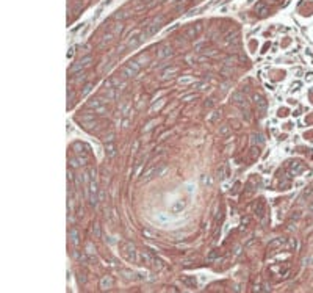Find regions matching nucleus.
<instances>
[{"label": "nucleus", "mask_w": 313, "mask_h": 293, "mask_svg": "<svg viewBox=\"0 0 313 293\" xmlns=\"http://www.w3.org/2000/svg\"><path fill=\"white\" fill-rule=\"evenodd\" d=\"M121 251H122L124 257L127 262H131V263H136L138 262V251H136V248L131 245V243L125 241V243H121Z\"/></svg>", "instance_id": "nucleus-1"}, {"label": "nucleus", "mask_w": 313, "mask_h": 293, "mask_svg": "<svg viewBox=\"0 0 313 293\" xmlns=\"http://www.w3.org/2000/svg\"><path fill=\"white\" fill-rule=\"evenodd\" d=\"M88 107L91 110H94L97 114H105L107 113V105H105V101H103L102 97L91 99V101L88 102Z\"/></svg>", "instance_id": "nucleus-2"}, {"label": "nucleus", "mask_w": 313, "mask_h": 293, "mask_svg": "<svg viewBox=\"0 0 313 293\" xmlns=\"http://www.w3.org/2000/svg\"><path fill=\"white\" fill-rule=\"evenodd\" d=\"M97 193H99V188H97V184H96V179H91L89 182V206L91 207H97L99 204V198H97Z\"/></svg>", "instance_id": "nucleus-3"}, {"label": "nucleus", "mask_w": 313, "mask_h": 293, "mask_svg": "<svg viewBox=\"0 0 313 293\" xmlns=\"http://www.w3.org/2000/svg\"><path fill=\"white\" fill-rule=\"evenodd\" d=\"M161 20H163V17H161V16H158L157 19H153V20L150 22V24L146 27L144 33H146V36H147V38H149V36H153V35H155V33H157L158 30H160Z\"/></svg>", "instance_id": "nucleus-4"}, {"label": "nucleus", "mask_w": 313, "mask_h": 293, "mask_svg": "<svg viewBox=\"0 0 313 293\" xmlns=\"http://www.w3.org/2000/svg\"><path fill=\"white\" fill-rule=\"evenodd\" d=\"M254 99H255V105H257V110L260 112V114H265L266 110H268V102H266V99L263 97V96H260V94H255Z\"/></svg>", "instance_id": "nucleus-5"}, {"label": "nucleus", "mask_w": 313, "mask_h": 293, "mask_svg": "<svg viewBox=\"0 0 313 293\" xmlns=\"http://www.w3.org/2000/svg\"><path fill=\"white\" fill-rule=\"evenodd\" d=\"M92 61V58L89 57V55H86L85 58H81L78 63L77 64H74L72 68H70V72H77V71H80V69H83V68H86V66H89V63Z\"/></svg>", "instance_id": "nucleus-6"}, {"label": "nucleus", "mask_w": 313, "mask_h": 293, "mask_svg": "<svg viewBox=\"0 0 313 293\" xmlns=\"http://www.w3.org/2000/svg\"><path fill=\"white\" fill-rule=\"evenodd\" d=\"M171 55H172V47L168 46V44H163V46L158 49V52H157V57L160 60L168 58V57H171Z\"/></svg>", "instance_id": "nucleus-7"}, {"label": "nucleus", "mask_w": 313, "mask_h": 293, "mask_svg": "<svg viewBox=\"0 0 313 293\" xmlns=\"http://www.w3.org/2000/svg\"><path fill=\"white\" fill-rule=\"evenodd\" d=\"M99 287H100L102 290H108L113 287V278L111 276H105V278L100 279V282H99Z\"/></svg>", "instance_id": "nucleus-8"}, {"label": "nucleus", "mask_w": 313, "mask_h": 293, "mask_svg": "<svg viewBox=\"0 0 313 293\" xmlns=\"http://www.w3.org/2000/svg\"><path fill=\"white\" fill-rule=\"evenodd\" d=\"M81 122H83L85 127H92L96 125V121H94V114H89V113H85L81 116Z\"/></svg>", "instance_id": "nucleus-9"}, {"label": "nucleus", "mask_w": 313, "mask_h": 293, "mask_svg": "<svg viewBox=\"0 0 313 293\" xmlns=\"http://www.w3.org/2000/svg\"><path fill=\"white\" fill-rule=\"evenodd\" d=\"M230 101H232L233 103H238V105H244L246 102V99H244V96L241 94L240 91H235V93H232V96H230Z\"/></svg>", "instance_id": "nucleus-10"}, {"label": "nucleus", "mask_w": 313, "mask_h": 293, "mask_svg": "<svg viewBox=\"0 0 313 293\" xmlns=\"http://www.w3.org/2000/svg\"><path fill=\"white\" fill-rule=\"evenodd\" d=\"M105 154H107V157H110V158H113L114 155H116V144H114L113 141L105 143Z\"/></svg>", "instance_id": "nucleus-11"}, {"label": "nucleus", "mask_w": 313, "mask_h": 293, "mask_svg": "<svg viewBox=\"0 0 313 293\" xmlns=\"http://www.w3.org/2000/svg\"><path fill=\"white\" fill-rule=\"evenodd\" d=\"M182 282L188 287V289H196L197 287V281L194 276H185V278L182 279Z\"/></svg>", "instance_id": "nucleus-12"}, {"label": "nucleus", "mask_w": 313, "mask_h": 293, "mask_svg": "<svg viewBox=\"0 0 313 293\" xmlns=\"http://www.w3.org/2000/svg\"><path fill=\"white\" fill-rule=\"evenodd\" d=\"M69 240L72 245H78L80 243V234H78V230H77L75 227H72L69 230Z\"/></svg>", "instance_id": "nucleus-13"}, {"label": "nucleus", "mask_w": 313, "mask_h": 293, "mask_svg": "<svg viewBox=\"0 0 313 293\" xmlns=\"http://www.w3.org/2000/svg\"><path fill=\"white\" fill-rule=\"evenodd\" d=\"M185 206H186L185 201L179 199V201H175V202H174V206L171 207V212H172V213H180V212H182V210L185 208Z\"/></svg>", "instance_id": "nucleus-14"}, {"label": "nucleus", "mask_w": 313, "mask_h": 293, "mask_svg": "<svg viewBox=\"0 0 313 293\" xmlns=\"http://www.w3.org/2000/svg\"><path fill=\"white\" fill-rule=\"evenodd\" d=\"M290 169H291V173L296 176V174H299L301 171L304 169V166L299 162H290Z\"/></svg>", "instance_id": "nucleus-15"}, {"label": "nucleus", "mask_w": 313, "mask_h": 293, "mask_svg": "<svg viewBox=\"0 0 313 293\" xmlns=\"http://www.w3.org/2000/svg\"><path fill=\"white\" fill-rule=\"evenodd\" d=\"M200 184L204 185V187H211V185H213V179H211V176H208V174H202V176H200Z\"/></svg>", "instance_id": "nucleus-16"}, {"label": "nucleus", "mask_w": 313, "mask_h": 293, "mask_svg": "<svg viewBox=\"0 0 313 293\" xmlns=\"http://www.w3.org/2000/svg\"><path fill=\"white\" fill-rule=\"evenodd\" d=\"M152 177H155V166H152V168H149L146 171L144 174H142V180L144 182H147V180H150Z\"/></svg>", "instance_id": "nucleus-17"}, {"label": "nucleus", "mask_w": 313, "mask_h": 293, "mask_svg": "<svg viewBox=\"0 0 313 293\" xmlns=\"http://www.w3.org/2000/svg\"><path fill=\"white\" fill-rule=\"evenodd\" d=\"M265 143V140H263V136L260 135V133H254L252 135V138H251V144L252 146H255V144H263Z\"/></svg>", "instance_id": "nucleus-18"}, {"label": "nucleus", "mask_w": 313, "mask_h": 293, "mask_svg": "<svg viewBox=\"0 0 313 293\" xmlns=\"http://www.w3.org/2000/svg\"><path fill=\"white\" fill-rule=\"evenodd\" d=\"M255 13L259 14V16H265V14L268 13V7H266L265 3H259V5L255 7Z\"/></svg>", "instance_id": "nucleus-19"}, {"label": "nucleus", "mask_w": 313, "mask_h": 293, "mask_svg": "<svg viewBox=\"0 0 313 293\" xmlns=\"http://www.w3.org/2000/svg\"><path fill=\"white\" fill-rule=\"evenodd\" d=\"M283 238H274L272 241H269V245H268V248L269 249H274V248H279V246H282L283 245Z\"/></svg>", "instance_id": "nucleus-20"}, {"label": "nucleus", "mask_w": 313, "mask_h": 293, "mask_svg": "<svg viewBox=\"0 0 313 293\" xmlns=\"http://www.w3.org/2000/svg\"><path fill=\"white\" fill-rule=\"evenodd\" d=\"M197 35H199V31H197L194 27H188V28L185 30V36L186 38H196Z\"/></svg>", "instance_id": "nucleus-21"}, {"label": "nucleus", "mask_w": 313, "mask_h": 293, "mask_svg": "<svg viewBox=\"0 0 313 293\" xmlns=\"http://www.w3.org/2000/svg\"><path fill=\"white\" fill-rule=\"evenodd\" d=\"M122 74H124L125 77H135L138 72H136L135 69H131L130 66H125V68H122Z\"/></svg>", "instance_id": "nucleus-22"}, {"label": "nucleus", "mask_w": 313, "mask_h": 293, "mask_svg": "<svg viewBox=\"0 0 313 293\" xmlns=\"http://www.w3.org/2000/svg\"><path fill=\"white\" fill-rule=\"evenodd\" d=\"M69 165L72 168H78V166H81V162H80L78 157H70L69 158Z\"/></svg>", "instance_id": "nucleus-23"}, {"label": "nucleus", "mask_w": 313, "mask_h": 293, "mask_svg": "<svg viewBox=\"0 0 313 293\" xmlns=\"http://www.w3.org/2000/svg\"><path fill=\"white\" fill-rule=\"evenodd\" d=\"M166 169H168L166 165H160V166H155V177H158V176L164 174V173H166Z\"/></svg>", "instance_id": "nucleus-24"}, {"label": "nucleus", "mask_w": 313, "mask_h": 293, "mask_svg": "<svg viewBox=\"0 0 313 293\" xmlns=\"http://www.w3.org/2000/svg\"><path fill=\"white\" fill-rule=\"evenodd\" d=\"M129 66L131 69H135L136 72H139V69H141V63L138 61V60H131V61H129Z\"/></svg>", "instance_id": "nucleus-25"}, {"label": "nucleus", "mask_w": 313, "mask_h": 293, "mask_svg": "<svg viewBox=\"0 0 313 293\" xmlns=\"http://www.w3.org/2000/svg\"><path fill=\"white\" fill-rule=\"evenodd\" d=\"M177 71H179L177 68L166 69V71H163V75H161V77H163V79H168V77H171V74H175V72H177Z\"/></svg>", "instance_id": "nucleus-26"}, {"label": "nucleus", "mask_w": 313, "mask_h": 293, "mask_svg": "<svg viewBox=\"0 0 313 293\" xmlns=\"http://www.w3.org/2000/svg\"><path fill=\"white\" fill-rule=\"evenodd\" d=\"M229 132H230V127L229 125H221V127H219V135H221V136H227Z\"/></svg>", "instance_id": "nucleus-27"}, {"label": "nucleus", "mask_w": 313, "mask_h": 293, "mask_svg": "<svg viewBox=\"0 0 313 293\" xmlns=\"http://www.w3.org/2000/svg\"><path fill=\"white\" fill-rule=\"evenodd\" d=\"M219 118H221V112H213V114H210L208 121H210V122H216Z\"/></svg>", "instance_id": "nucleus-28"}, {"label": "nucleus", "mask_w": 313, "mask_h": 293, "mask_svg": "<svg viewBox=\"0 0 313 293\" xmlns=\"http://www.w3.org/2000/svg\"><path fill=\"white\" fill-rule=\"evenodd\" d=\"M302 265H304V267H312V265H313V256H312V254L304 259V260H302Z\"/></svg>", "instance_id": "nucleus-29"}, {"label": "nucleus", "mask_w": 313, "mask_h": 293, "mask_svg": "<svg viewBox=\"0 0 313 293\" xmlns=\"http://www.w3.org/2000/svg\"><path fill=\"white\" fill-rule=\"evenodd\" d=\"M129 13L127 11H116V14H114V17L116 19H125V17H129Z\"/></svg>", "instance_id": "nucleus-30"}, {"label": "nucleus", "mask_w": 313, "mask_h": 293, "mask_svg": "<svg viewBox=\"0 0 313 293\" xmlns=\"http://www.w3.org/2000/svg\"><path fill=\"white\" fill-rule=\"evenodd\" d=\"M91 90H92V85H91V83L85 85V86H83V91H81V96H88V94L91 93Z\"/></svg>", "instance_id": "nucleus-31"}, {"label": "nucleus", "mask_w": 313, "mask_h": 293, "mask_svg": "<svg viewBox=\"0 0 313 293\" xmlns=\"http://www.w3.org/2000/svg\"><path fill=\"white\" fill-rule=\"evenodd\" d=\"M191 82H193V79H191V77H182V79L179 80V83H180V85H188V83H191Z\"/></svg>", "instance_id": "nucleus-32"}, {"label": "nucleus", "mask_w": 313, "mask_h": 293, "mask_svg": "<svg viewBox=\"0 0 313 293\" xmlns=\"http://www.w3.org/2000/svg\"><path fill=\"white\" fill-rule=\"evenodd\" d=\"M72 147H74V149H77V151H75L77 154H80V152H83V151H81V149H83V147H86V146H85V144H81V143H75V144H74Z\"/></svg>", "instance_id": "nucleus-33"}, {"label": "nucleus", "mask_w": 313, "mask_h": 293, "mask_svg": "<svg viewBox=\"0 0 313 293\" xmlns=\"http://www.w3.org/2000/svg\"><path fill=\"white\" fill-rule=\"evenodd\" d=\"M113 36H114V33H108V35H105V36H103L102 46H103V44H105V42H110V41H111V39H113Z\"/></svg>", "instance_id": "nucleus-34"}, {"label": "nucleus", "mask_w": 313, "mask_h": 293, "mask_svg": "<svg viewBox=\"0 0 313 293\" xmlns=\"http://www.w3.org/2000/svg\"><path fill=\"white\" fill-rule=\"evenodd\" d=\"M92 234L96 235V238L100 237V227H99V224H94V227H92Z\"/></svg>", "instance_id": "nucleus-35"}, {"label": "nucleus", "mask_w": 313, "mask_h": 293, "mask_svg": "<svg viewBox=\"0 0 313 293\" xmlns=\"http://www.w3.org/2000/svg\"><path fill=\"white\" fill-rule=\"evenodd\" d=\"M218 174H219V180H224V179H226V176H227V173H226V169H224V168H219Z\"/></svg>", "instance_id": "nucleus-36"}, {"label": "nucleus", "mask_w": 313, "mask_h": 293, "mask_svg": "<svg viewBox=\"0 0 313 293\" xmlns=\"http://www.w3.org/2000/svg\"><path fill=\"white\" fill-rule=\"evenodd\" d=\"M196 88H197V90H200V91H204V90H207V83H205V82H200V83H196Z\"/></svg>", "instance_id": "nucleus-37"}, {"label": "nucleus", "mask_w": 313, "mask_h": 293, "mask_svg": "<svg viewBox=\"0 0 313 293\" xmlns=\"http://www.w3.org/2000/svg\"><path fill=\"white\" fill-rule=\"evenodd\" d=\"M121 31H122V24H116V25H114L113 33H114V35H118V33H121Z\"/></svg>", "instance_id": "nucleus-38"}, {"label": "nucleus", "mask_w": 313, "mask_h": 293, "mask_svg": "<svg viewBox=\"0 0 313 293\" xmlns=\"http://www.w3.org/2000/svg\"><path fill=\"white\" fill-rule=\"evenodd\" d=\"M72 101H74V91L70 90V91H68V102H69V105H70Z\"/></svg>", "instance_id": "nucleus-39"}, {"label": "nucleus", "mask_w": 313, "mask_h": 293, "mask_svg": "<svg viewBox=\"0 0 313 293\" xmlns=\"http://www.w3.org/2000/svg\"><path fill=\"white\" fill-rule=\"evenodd\" d=\"M163 103H164V101H160V102H158L157 105H153V107L150 108V112H155V110H158V108H160V107H161Z\"/></svg>", "instance_id": "nucleus-40"}, {"label": "nucleus", "mask_w": 313, "mask_h": 293, "mask_svg": "<svg viewBox=\"0 0 313 293\" xmlns=\"http://www.w3.org/2000/svg\"><path fill=\"white\" fill-rule=\"evenodd\" d=\"M153 125H155V121H150V122H149V124H147V125L144 127V132H149V130L152 129V127H153Z\"/></svg>", "instance_id": "nucleus-41"}, {"label": "nucleus", "mask_w": 313, "mask_h": 293, "mask_svg": "<svg viewBox=\"0 0 313 293\" xmlns=\"http://www.w3.org/2000/svg\"><path fill=\"white\" fill-rule=\"evenodd\" d=\"M215 259H216V252H215V251H211V252H210V256L207 257V260H208V262H211V260H215Z\"/></svg>", "instance_id": "nucleus-42"}, {"label": "nucleus", "mask_w": 313, "mask_h": 293, "mask_svg": "<svg viewBox=\"0 0 313 293\" xmlns=\"http://www.w3.org/2000/svg\"><path fill=\"white\" fill-rule=\"evenodd\" d=\"M113 138H114V133H113V132H110V133H108V136L105 138V143H110V141H113Z\"/></svg>", "instance_id": "nucleus-43"}, {"label": "nucleus", "mask_w": 313, "mask_h": 293, "mask_svg": "<svg viewBox=\"0 0 313 293\" xmlns=\"http://www.w3.org/2000/svg\"><path fill=\"white\" fill-rule=\"evenodd\" d=\"M74 53H75V49H74V47H70V49H69V52H68V58H72V57H74Z\"/></svg>", "instance_id": "nucleus-44"}, {"label": "nucleus", "mask_w": 313, "mask_h": 293, "mask_svg": "<svg viewBox=\"0 0 313 293\" xmlns=\"http://www.w3.org/2000/svg\"><path fill=\"white\" fill-rule=\"evenodd\" d=\"M191 99H196V96H194V94H190V96H185V97H182V101H191Z\"/></svg>", "instance_id": "nucleus-45"}, {"label": "nucleus", "mask_w": 313, "mask_h": 293, "mask_svg": "<svg viewBox=\"0 0 313 293\" xmlns=\"http://www.w3.org/2000/svg\"><path fill=\"white\" fill-rule=\"evenodd\" d=\"M138 61L141 63V66H142V64H146V61H147V57H139V58H138Z\"/></svg>", "instance_id": "nucleus-46"}, {"label": "nucleus", "mask_w": 313, "mask_h": 293, "mask_svg": "<svg viewBox=\"0 0 313 293\" xmlns=\"http://www.w3.org/2000/svg\"><path fill=\"white\" fill-rule=\"evenodd\" d=\"M72 179H74V174L70 173V171H68V180H69V182H72Z\"/></svg>", "instance_id": "nucleus-47"}, {"label": "nucleus", "mask_w": 313, "mask_h": 293, "mask_svg": "<svg viewBox=\"0 0 313 293\" xmlns=\"http://www.w3.org/2000/svg\"><path fill=\"white\" fill-rule=\"evenodd\" d=\"M255 212H259V215H261V212H263V204H260L259 208H255Z\"/></svg>", "instance_id": "nucleus-48"}, {"label": "nucleus", "mask_w": 313, "mask_h": 293, "mask_svg": "<svg viewBox=\"0 0 313 293\" xmlns=\"http://www.w3.org/2000/svg\"><path fill=\"white\" fill-rule=\"evenodd\" d=\"M211 105H213V102H211V101H208V102H205V107H208V108H210V107H211Z\"/></svg>", "instance_id": "nucleus-49"}, {"label": "nucleus", "mask_w": 313, "mask_h": 293, "mask_svg": "<svg viewBox=\"0 0 313 293\" xmlns=\"http://www.w3.org/2000/svg\"><path fill=\"white\" fill-rule=\"evenodd\" d=\"M194 190H196V188H193V185H188V191H190V193H193Z\"/></svg>", "instance_id": "nucleus-50"}, {"label": "nucleus", "mask_w": 313, "mask_h": 293, "mask_svg": "<svg viewBox=\"0 0 313 293\" xmlns=\"http://www.w3.org/2000/svg\"><path fill=\"white\" fill-rule=\"evenodd\" d=\"M174 2H177V3H182V2H185V0H174Z\"/></svg>", "instance_id": "nucleus-51"}]
</instances>
